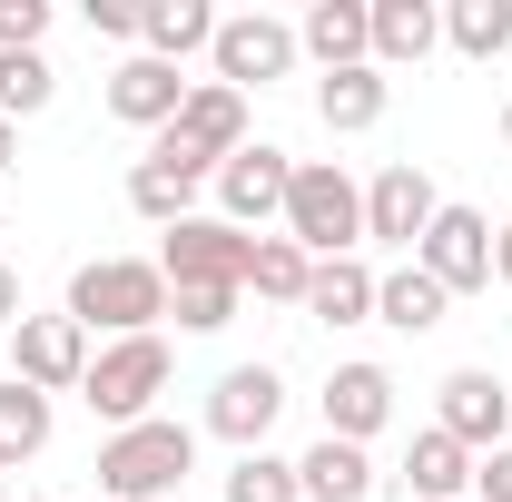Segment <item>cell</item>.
I'll use <instances>...</instances> for the list:
<instances>
[{
  "instance_id": "1",
  "label": "cell",
  "mask_w": 512,
  "mask_h": 502,
  "mask_svg": "<svg viewBox=\"0 0 512 502\" xmlns=\"http://www.w3.org/2000/svg\"><path fill=\"white\" fill-rule=\"evenodd\" d=\"M188 473H197V434L178 414H148V424L99 443V502H158V493H178Z\"/></svg>"
},
{
  "instance_id": "2",
  "label": "cell",
  "mask_w": 512,
  "mask_h": 502,
  "mask_svg": "<svg viewBox=\"0 0 512 502\" xmlns=\"http://www.w3.org/2000/svg\"><path fill=\"white\" fill-rule=\"evenodd\" d=\"M158 315H168V276L158 266H138V256H99V266H79L69 276V325H109V335H158Z\"/></svg>"
},
{
  "instance_id": "3",
  "label": "cell",
  "mask_w": 512,
  "mask_h": 502,
  "mask_svg": "<svg viewBox=\"0 0 512 502\" xmlns=\"http://www.w3.org/2000/svg\"><path fill=\"white\" fill-rule=\"evenodd\" d=\"M286 237L316 256H355V237H365V188L335 168V158H296V188H286Z\"/></svg>"
},
{
  "instance_id": "4",
  "label": "cell",
  "mask_w": 512,
  "mask_h": 502,
  "mask_svg": "<svg viewBox=\"0 0 512 502\" xmlns=\"http://www.w3.org/2000/svg\"><path fill=\"white\" fill-rule=\"evenodd\" d=\"M237 148H247V99L207 79V89H188V109L158 128V148H148V158H168L178 178H217Z\"/></svg>"
},
{
  "instance_id": "5",
  "label": "cell",
  "mask_w": 512,
  "mask_h": 502,
  "mask_svg": "<svg viewBox=\"0 0 512 502\" xmlns=\"http://www.w3.org/2000/svg\"><path fill=\"white\" fill-rule=\"evenodd\" d=\"M79 394H89V414L119 424V434L148 424V404L168 394V345H158V335H119L109 355H89V384H79Z\"/></svg>"
},
{
  "instance_id": "6",
  "label": "cell",
  "mask_w": 512,
  "mask_h": 502,
  "mask_svg": "<svg viewBox=\"0 0 512 502\" xmlns=\"http://www.w3.org/2000/svg\"><path fill=\"white\" fill-rule=\"evenodd\" d=\"M247 256H256L247 227H227V217H178L168 247H158V276H168V286H247Z\"/></svg>"
},
{
  "instance_id": "7",
  "label": "cell",
  "mask_w": 512,
  "mask_h": 502,
  "mask_svg": "<svg viewBox=\"0 0 512 502\" xmlns=\"http://www.w3.org/2000/svg\"><path fill=\"white\" fill-rule=\"evenodd\" d=\"M10 375L30 384V394L89 384V325H69V315H20V325H10Z\"/></svg>"
},
{
  "instance_id": "8",
  "label": "cell",
  "mask_w": 512,
  "mask_h": 502,
  "mask_svg": "<svg viewBox=\"0 0 512 502\" xmlns=\"http://www.w3.org/2000/svg\"><path fill=\"white\" fill-rule=\"evenodd\" d=\"M207 60H217V89L247 99V89H266V79L296 69V30L266 20V10H237V20H217V50H207Z\"/></svg>"
},
{
  "instance_id": "9",
  "label": "cell",
  "mask_w": 512,
  "mask_h": 502,
  "mask_svg": "<svg viewBox=\"0 0 512 502\" xmlns=\"http://www.w3.org/2000/svg\"><path fill=\"white\" fill-rule=\"evenodd\" d=\"M276 414H286V384H276V365H227V375L207 384V434H227L237 453H266Z\"/></svg>"
},
{
  "instance_id": "10",
  "label": "cell",
  "mask_w": 512,
  "mask_h": 502,
  "mask_svg": "<svg viewBox=\"0 0 512 502\" xmlns=\"http://www.w3.org/2000/svg\"><path fill=\"white\" fill-rule=\"evenodd\" d=\"M286 188H296V158L266 148V138H247V148L217 168V207H227V227H266V217H286Z\"/></svg>"
},
{
  "instance_id": "11",
  "label": "cell",
  "mask_w": 512,
  "mask_h": 502,
  "mask_svg": "<svg viewBox=\"0 0 512 502\" xmlns=\"http://www.w3.org/2000/svg\"><path fill=\"white\" fill-rule=\"evenodd\" d=\"M414 266H424V276H434L444 296H473V286H493V227H483L473 207H444V217L424 227Z\"/></svg>"
},
{
  "instance_id": "12",
  "label": "cell",
  "mask_w": 512,
  "mask_h": 502,
  "mask_svg": "<svg viewBox=\"0 0 512 502\" xmlns=\"http://www.w3.org/2000/svg\"><path fill=\"white\" fill-rule=\"evenodd\" d=\"M434 394H444V414H434V424H444L463 453H503V434H512V384H503V375L463 365V375H444Z\"/></svg>"
},
{
  "instance_id": "13",
  "label": "cell",
  "mask_w": 512,
  "mask_h": 502,
  "mask_svg": "<svg viewBox=\"0 0 512 502\" xmlns=\"http://www.w3.org/2000/svg\"><path fill=\"white\" fill-rule=\"evenodd\" d=\"M434 217H444V197H434V178L414 158H394L375 188H365V237H384V247H424Z\"/></svg>"
},
{
  "instance_id": "14",
  "label": "cell",
  "mask_w": 512,
  "mask_h": 502,
  "mask_svg": "<svg viewBox=\"0 0 512 502\" xmlns=\"http://www.w3.org/2000/svg\"><path fill=\"white\" fill-rule=\"evenodd\" d=\"M188 109V79L168 60H148V50H128L119 69H109V119H128V128H168Z\"/></svg>"
},
{
  "instance_id": "15",
  "label": "cell",
  "mask_w": 512,
  "mask_h": 502,
  "mask_svg": "<svg viewBox=\"0 0 512 502\" xmlns=\"http://www.w3.org/2000/svg\"><path fill=\"white\" fill-rule=\"evenodd\" d=\"M394 424V375L384 365H335L325 375V434L335 443H365Z\"/></svg>"
},
{
  "instance_id": "16",
  "label": "cell",
  "mask_w": 512,
  "mask_h": 502,
  "mask_svg": "<svg viewBox=\"0 0 512 502\" xmlns=\"http://www.w3.org/2000/svg\"><path fill=\"white\" fill-rule=\"evenodd\" d=\"M296 50H316L325 69H365L375 60V10L365 0H316L306 30H296Z\"/></svg>"
},
{
  "instance_id": "17",
  "label": "cell",
  "mask_w": 512,
  "mask_h": 502,
  "mask_svg": "<svg viewBox=\"0 0 512 502\" xmlns=\"http://www.w3.org/2000/svg\"><path fill=\"white\" fill-rule=\"evenodd\" d=\"M306 315L316 325H365L375 315V266L365 256H325L316 276H306Z\"/></svg>"
},
{
  "instance_id": "18",
  "label": "cell",
  "mask_w": 512,
  "mask_h": 502,
  "mask_svg": "<svg viewBox=\"0 0 512 502\" xmlns=\"http://www.w3.org/2000/svg\"><path fill=\"white\" fill-rule=\"evenodd\" d=\"M138 40H148V60H188V50H217V10L207 0H148L138 10Z\"/></svg>"
},
{
  "instance_id": "19",
  "label": "cell",
  "mask_w": 512,
  "mask_h": 502,
  "mask_svg": "<svg viewBox=\"0 0 512 502\" xmlns=\"http://www.w3.org/2000/svg\"><path fill=\"white\" fill-rule=\"evenodd\" d=\"M365 10H375V69H404V60H424L444 40V10L434 0H365Z\"/></svg>"
},
{
  "instance_id": "20",
  "label": "cell",
  "mask_w": 512,
  "mask_h": 502,
  "mask_svg": "<svg viewBox=\"0 0 512 502\" xmlns=\"http://www.w3.org/2000/svg\"><path fill=\"white\" fill-rule=\"evenodd\" d=\"M316 119L335 128V138L375 128V119H384V69H375V60H365V69H325V79H316Z\"/></svg>"
},
{
  "instance_id": "21",
  "label": "cell",
  "mask_w": 512,
  "mask_h": 502,
  "mask_svg": "<svg viewBox=\"0 0 512 502\" xmlns=\"http://www.w3.org/2000/svg\"><path fill=\"white\" fill-rule=\"evenodd\" d=\"M444 306H453V296L424 276V266H394V276H375V315L394 325V335H434V325H444Z\"/></svg>"
},
{
  "instance_id": "22",
  "label": "cell",
  "mask_w": 512,
  "mask_h": 502,
  "mask_svg": "<svg viewBox=\"0 0 512 502\" xmlns=\"http://www.w3.org/2000/svg\"><path fill=\"white\" fill-rule=\"evenodd\" d=\"M296 483H306V502H365L375 493V463H365V443H335L325 434L306 463H296Z\"/></svg>"
},
{
  "instance_id": "23",
  "label": "cell",
  "mask_w": 512,
  "mask_h": 502,
  "mask_svg": "<svg viewBox=\"0 0 512 502\" xmlns=\"http://www.w3.org/2000/svg\"><path fill=\"white\" fill-rule=\"evenodd\" d=\"M404 483H414V502H453L463 483H473V453H463L444 424H424V434H414V453H404Z\"/></svg>"
},
{
  "instance_id": "24",
  "label": "cell",
  "mask_w": 512,
  "mask_h": 502,
  "mask_svg": "<svg viewBox=\"0 0 512 502\" xmlns=\"http://www.w3.org/2000/svg\"><path fill=\"white\" fill-rule=\"evenodd\" d=\"M60 99V69L40 60V50H0V119L20 128V119H40Z\"/></svg>"
},
{
  "instance_id": "25",
  "label": "cell",
  "mask_w": 512,
  "mask_h": 502,
  "mask_svg": "<svg viewBox=\"0 0 512 502\" xmlns=\"http://www.w3.org/2000/svg\"><path fill=\"white\" fill-rule=\"evenodd\" d=\"M30 453H50V394L10 375L0 384V463H30Z\"/></svg>"
},
{
  "instance_id": "26",
  "label": "cell",
  "mask_w": 512,
  "mask_h": 502,
  "mask_svg": "<svg viewBox=\"0 0 512 502\" xmlns=\"http://www.w3.org/2000/svg\"><path fill=\"white\" fill-rule=\"evenodd\" d=\"M444 40L463 50V60H503V50H512V0H453Z\"/></svg>"
},
{
  "instance_id": "27",
  "label": "cell",
  "mask_w": 512,
  "mask_h": 502,
  "mask_svg": "<svg viewBox=\"0 0 512 502\" xmlns=\"http://www.w3.org/2000/svg\"><path fill=\"white\" fill-rule=\"evenodd\" d=\"M306 276H316V256L296 247V237H256V256H247V286H256V296L306 306Z\"/></svg>"
},
{
  "instance_id": "28",
  "label": "cell",
  "mask_w": 512,
  "mask_h": 502,
  "mask_svg": "<svg viewBox=\"0 0 512 502\" xmlns=\"http://www.w3.org/2000/svg\"><path fill=\"white\" fill-rule=\"evenodd\" d=\"M188 197H197V178H178L168 158H138V168H128V207H138V217H158V227H178V217H188Z\"/></svg>"
},
{
  "instance_id": "29",
  "label": "cell",
  "mask_w": 512,
  "mask_h": 502,
  "mask_svg": "<svg viewBox=\"0 0 512 502\" xmlns=\"http://www.w3.org/2000/svg\"><path fill=\"white\" fill-rule=\"evenodd\" d=\"M227 502H306V483H296V463H276V453H237Z\"/></svg>"
},
{
  "instance_id": "30",
  "label": "cell",
  "mask_w": 512,
  "mask_h": 502,
  "mask_svg": "<svg viewBox=\"0 0 512 502\" xmlns=\"http://www.w3.org/2000/svg\"><path fill=\"white\" fill-rule=\"evenodd\" d=\"M168 315H178L188 335H217V325L237 315V286H168Z\"/></svg>"
},
{
  "instance_id": "31",
  "label": "cell",
  "mask_w": 512,
  "mask_h": 502,
  "mask_svg": "<svg viewBox=\"0 0 512 502\" xmlns=\"http://www.w3.org/2000/svg\"><path fill=\"white\" fill-rule=\"evenodd\" d=\"M50 30V0H0V50H40Z\"/></svg>"
},
{
  "instance_id": "32",
  "label": "cell",
  "mask_w": 512,
  "mask_h": 502,
  "mask_svg": "<svg viewBox=\"0 0 512 502\" xmlns=\"http://www.w3.org/2000/svg\"><path fill=\"white\" fill-rule=\"evenodd\" d=\"M89 30L99 40H138V0H89Z\"/></svg>"
},
{
  "instance_id": "33",
  "label": "cell",
  "mask_w": 512,
  "mask_h": 502,
  "mask_svg": "<svg viewBox=\"0 0 512 502\" xmlns=\"http://www.w3.org/2000/svg\"><path fill=\"white\" fill-rule=\"evenodd\" d=\"M473 483H483V502H512V443H503V453H483V463H473Z\"/></svg>"
},
{
  "instance_id": "34",
  "label": "cell",
  "mask_w": 512,
  "mask_h": 502,
  "mask_svg": "<svg viewBox=\"0 0 512 502\" xmlns=\"http://www.w3.org/2000/svg\"><path fill=\"white\" fill-rule=\"evenodd\" d=\"M0 325H20V276L0 266Z\"/></svg>"
},
{
  "instance_id": "35",
  "label": "cell",
  "mask_w": 512,
  "mask_h": 502,
  "mask_svg": "<svg viewBox=\"0 0 512 502\" xmlns=\"http://www.w3.org/2000/svg\"><path fill=\"white\" fill-rule=\"evenodd\" d=\"M493 276H503V286H512V227H503V247H493Z\"/></svg>"
},
{
  "instance_id": "36",
  "label": "cell",
  "mask_w": 512,
  "mask_h": 502,
  "mask_svg": "<svg viewBox=\"0 0 512 502\" xmlns=\"http://www.w3.org/2000/svg\"><path fill=\"white\" fill-rule=\"evenodd\" d=\"M10 158H20V128H10V119H0V168H10Z\"/></svg>"
},
{
  "instance_id": "37",
  "label": "cell",
  "mask_w": 512,
  "mask_h": 502,
  "mask_svg": "<svg viewBox=\"0 0 512 502\" xmlns=\"http://www.w3.org/2000/svg\"><path fill=\"white\" fill-rule=\"evenodd\" d=\"M503 148H512V109H503Z\"/></svg>"
},
{
  "instance_id": "38",
  "label": "cell",
  "mask_w": 512,
  "mask_h": 502,
  "mask_svg": "<svg viewBox=\"0 0 512 502\" xmlns=\"http://www.w3.org/2000/svg\"><path fill=\"white\" fill-rule=\"evenodd\" d=\"M30 502H50V493H30Z\"/></svg>"
}]
</instances>
